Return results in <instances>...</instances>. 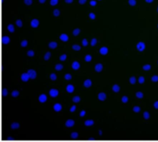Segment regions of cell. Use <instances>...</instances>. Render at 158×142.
Masks as SVG:
<instances>
[{
  "label": "cell",
  "instance_id": "obj_1",
  "mask_svg": "<svg viewBox=\"0 0 158 142\" xmlns=\"http://www.w3.org/2000/svg\"><path fill=\"white\" fill-rule=\"evenodd\" d=\"M136 49H137V51H139V52H141V53H143V52H144L145 51V49H146V43H144V42H138L137 43H136Z\"/></svg>",
  "mask_w": 158,
  "mask_h": 142
},
{
  "label": "cell",
  "instance_id": "obj_2",
  "mask_svg": "<svg viewBox=\"0 0 158 142\" xmlns=\"http://www.w3.org/2000/svg\"><path fill=\"white\" fill-rule=\"evenodd\" d=\"M59 95V91L56 88H52L49 90V96L52 98H56Z\"/></svg>",
  "mask_w": 158,
  "mask_h": 142
},
{
  "label": "cell",
  "instance_id": "obj_3",
  "mask_svg": "<svg viewBox=\"0 0 158 142\" xmlns=\"http://www.w3.org/2000/svg\"><path fill=\"white\" fill-rule=\"evenodd\" d=\"M30 26L33 29H36L40 26V20L38 18H32L30 21Z\"/></svg>",
  "mask_w": 158,
  "mask_h": 142
},
{
  "label": "cell",
  "instance_id": "obj_4",
  "mask_svg": "<svg viewBox=\"0 0 158 142\" xmlns=\"http://www.w3.org/2000/svg\"><path fill=\"white\" fill-rule=\"evenodd\" d=\"M47 100H48V96H47L45 93H41V94L38 96V102H39L40 103H44L47 102Z\"/></svg>",
  "mask_w": 158,
  "mask_h": 142
},
{
  "label": "cell",
  "instance_id": "obj_5",
  "mask_svg": "<svg viewBox=\"0 0 158 142\" xmlns=\"http://www.w3.org/2000/svg\"><path fill=\"white\" fill-rule=\"evenodd\" d=\"M63 109V104L61 103H56L53 105V110L56 113H60Z\"/></svg>",
  "mask_w": 158,
  "mask_h": 142
},
{
  "label": "cell",
  "instance_id": "obj_6",
  "mask_svg": "<svg viewBox=\"0 0 158 142\" xmlns=\"http://www.w3.org/2000/svg\"><path fill=\"white\" fill-rule=\"evenodd\" d=\"M30 79H31V78H30L28 72H23V73L20 74V80H21L22 82H25V83H26V82H28Z\"/></svg>",
  "mask_w": 158,
  "mask_h": 142
},
{
  "label": "cell",
  "instance_id": "obj_7",
  "mask_svg": "<svg viewBox=\"0 0 158 142\" xmlns=\"http://www.w3.org/2000/svg\"><path fill=\"white\" fill-rule=\"evenodd\" d=\"M27 72H28V74H29L31 79H36V77H37V72H36V70L31 68V69H28Z\"/></svg>",
  "mask_w": 158,
  "mask_h": 142
},
{
  "label": "cell",
  "instance_id": "obj_8",
  "mask_svg": "<svg viewBox=\"0 0 158 142\" xmlns=\"http://www.w3.org/2000/svg\"><path fill=\"white\" fill-rule=\"evenodd\" d=\"M108 53H109V49L107 46H102L99 49V54L101 55H108Z\"/></svg>",
  "mask_w": 158,
  "mask_h": 142
},
{
  "label": "cell",
  "instance_id": "obj_9",
  "mask_svg": "<svg viewBox=\"0 0 158 142\" xmlns=\"http://www.w3.org/2000/svg\"><path fill=\"white\" fill-rule=\"evenodd\" d=\"M97 98H98V100H99V101L104 102V101H106V100L107 99V95H106V92H104V91H100V92L97 94Z\"/></svg>",
  "mask_w": 158,
  "mask_h": 142
},
{
  "label": "cell",
  "instance_id": "obj_10",
  "mask_svg": "<svg viewBox=\"0 0 158 142\" xmlns=\"http://www.w3.org/2000/svg\"><path fill=\"white\" fill-rule=\"evenodd\" d=\"M81 67V64L78 60H74L72 63H71V68L73 70H79Z\"/></svg>",
  "mask_w": 158,
  "mask_h": 142
},
{
  "label": "cell",
  "instance_id": "obj_11",
  "mask_svg": "<svg viewBox=\"0 0 158 142\" xmlns=\"http://www.w3.org/2000/svg\"><path fill=\"white\" fill-rule=\"evenodd\" d=\"M103 69H104V65H103V64H101V63L95 64V66H94V71H95V72H97V73L102 72Z\"/></svg>",
  "mask_w": 158,
  "mask_h": 142
},
{
  "label": "cell",
  "instance_id": "obj_12",
  "mask_svg": "<svg viewBox=\"0 0 158 142\" xmlns=\"http://www.w3.org/2000/svg\"><path fill=\"white\" fill-rule=\"evenodd\" d=\"M59 40H60L61 42H63V43H67V42H69V35L66 34V33H61V34L59 35Z\"/></svg>",
  "mask_w": 158,
  "mask_h": 142
},
{
  "label": "cell",
  "instance_id": "obj_13",
  "mask_svg": "<svg viewBox=\"0 0 158 142\" xmlns=\"http://www.w3.org/2000/svg\"><path fill=\"white\" fill-rule=\"evenodd\" d=\"M82 85H83V87H85V88L89 89V88H91V87L93 86V81H92V79H85V80L83 81Z\"/></svg>",
  "mask_w": 158,
  "mask_h": 142
},
{
  "label": "cell",
  "instance_id": "obj_14",
  "mask_svg": "<svg viewBox=\"0 0 158 142\" xmlns=\"http://www.w3.org/2000/svg\"><path fill=\"white\" fill-rule=\"evenodd\" d=\"M74 91H75V86L73 84H68L66 86V91L68 93H72L74 92Z\"/></svg>",
  "mask_w": 158,
  "mask_h": 142
},
{
  "label": "cell",
  "instance_id": "obj_15",
  "mask_svg": "<svg viewBox=\"0 0 158 142\" xmlns=\"http://www.w3.org/2000/svg\"><path fill=\"white\" fill-rule=\"evenodd\" d=\"M95 124V120L94 119H88L84 121V126L89 128V127H93Z\"/></svg>",
  "mask_w": 158,
  "mask_h": 142
},
{
  "label": "cell",
  "instance_id": "obj_16",
  "mask_svg": "<svg viewBox=\"0 0 158 142\" xmlns=\"http://www.w3.org/2000/svg\"><path fill=\"white\" fill-rule=\"evenodd\" d=\"M74 125H75V121H74L73 119H69V120H67L66 123H65V126H66L67 128H69L74 127Z\"/></svg>",
  "mask_w": 158,
  "mask_h": 142
},
{
  "label": "cell",
  "instance_id": "obj_17",
  "mask_svg": "<svg viewBox=\"0 0 158 142\" xmlns=\"http://www.w3.org/2000/svg\"><path fill=\"white\" fill-rule=\"evenodd\" d=\"M20 128V124L19 122H12L10 124V128L13 129V130H17Z\"/></svg>",
  "mask_w": 158,
  "mask_h": 142
},
{
  "label": "cell",
  "instance_id": "obj_18",
  "mask_svg": "<svg viewBox=\"0 0 158 142\" xmlns=\"http://www.w3.org/2000/svg\"><path fill=\"white\" fill-rule=\"evenodd\" d=\"M120 90H121V88H120V86H119L118 83L113 84V86H112V91H113L114 92L118 93V92H119V91H120Z\"/></svg>",
  "mask_w": 158,
  "mask_h": 142
},
{
  "label": "cell",
  "instance_id": "obj_19",
  "mask_svg": "<svg viewBox=\"0 0 158 142\" xmlns=\"http://www.w3.org/2000/svg\"><path fill=\"white\" fill-rule=\"evenodd\" d=\"M129 82H130V84H131V85H135L136 83H138V79H137L135 76H131V77L129 79Z\"/></svg>",
  "mask_w": 158,
  "mask_h": 142
},
{
  "label": "cell",
  "instance_id": "obj_20",
  "mask_svg": "<svg viewBox=\"0 0 158 142\" xmlns=\"http://www.w3.org/2000/svg\"><path fill=\"white\" fill-rule=\"evenodd\" d=\"M57 46H58V44H57V43L55 42V41L49 42V43H48V47H49L50 49H56Z\"/></svg>",
  "mask_w": 158,
  "mask_h": 142
},
{
  "label": "cell",
  "instance_id": "obj_21",
  "mask_svg": "<svg viewBox=\"0 0 158 142\" xmlns=\"http://www.w3.org/2000/svg\"><path fill=\"white\" fill-rule=\"evenodd\" d=\"M135 97H136L137 99H139V100H142V99L144 98V93H143V91H137V92L135 93Z\"/></svg>",
  "mask_w": 158,
  "mask_h": 142
},
{
  "label": "cell",
  "instance_id": "obj_22",
  "mask_svg": "<svg viewBox=\"0 0 158 142\" xmlns=\"http://www.w3.org/2000/svg\"><path fill=\"white\" fill-rule=\"evenodd\" d=\"M51 56H52V54H51L50 52H46V53L44 55V56H43V60H44V61H48V60L51 58Z\"/></svg>",
  "mask_w": 158,
  "mask_h": 142
},
{
  "label": "cell",
  "instance_id": "obj_23",
  "mask_svg": "<svg viewBox=\"0 0 158 142\" xmlns=\"http://www.w3.org/2000/svg\"><path fill=\"white\" fill-rule=\"evenodd\" d=\"M52 14H53L54 17H59V16L61 15V11H60L59 8H55V9L53 10Z\"/></svg>",
  "mask_w": 158,
  "mask_h": 142
},
{
  "label": "cell",
  "instance_id": "obj_24",
  "mask_svg": "<svg viewBox=\"0 0 158 142\" xmlns=\"http://www.w3.org/2000/svg\"><path fill=\"white\" fill-rule=\"evenodd\" d=\"M84 61H85V62H87V63L92 62V61H93V55H90V54L85 55V56H84Z\"/></svg>",
  "mask_w": 158,
  "mask_h": 142
},
{
  "label": "cell",
  "instance_id": "obj_25",
  "mask_svg": "<svg viewBox=\"0 0 158 142\" xmlns=\"http://www.w3.org/2000/svg\"><path fill=\"white\" fill-rule=\"evenodd\" d=\"M142 68H143V71H150L152 69V65L151 64H145V65L143 66Z\"/></svg>",
  "mask_w": 158,
  "mask_h": 142
},
{
  "label": "cell",
  "instance_id": "obj_26",
  "mask_svg": "<svg viewBox=\"0 0 158 142\" xmlns=\"http://www.w3.org/2000/svg\"><path fill=\"white\" fill-rule=\"evenodd\" d=\"M71 100H72V102H73L74 103H79L81 101V97L79 96V95H75Z\"/></svg>",
  "mask_w": 158,
  "mask_h": 142
},
{
  "label": "cell",
  "instance_id": "obj_27",
  "mask_svg": "<svg viewBox=\"0 0 158 142\" xmlns=\"http://www.w3.org/2000/svg\"><path fill=\"white\" fill-rule=\"evenodd\" d=\"M81 32V29H80V28H76V29H74V30H72V35L76 37V36H78Z\"/></svg>",
  "mask_w": 158,
  "mask_h": 142
},
{
  "label": "cell",
  "instance_id": "obj_28",
  "mask_svg": "<svg viewBox=\"0 0 158 142\" xmlns=\"http://www.w3.org/2000/svg\"><path fill=\"white\" fill-rule=\"evenodd\" d=\"M81 46H82V45H80V44H78V43H75V44H72V45H71V49L74 50V51H80V50L81 49Z\"/></svg>",
  "mask_w": 158,
  "mask_h": 142
},
{
  "label": "cell",
  "instance_id": "obj_29",
  "mask_svg": "<svg viewBox=\"0 0 158 142\" xmlns=\"http://www.w3.org/2000/svg\"><path fill=\"white\" fill-rule=\"evenodd\" d=\"M19 94H20V92H19V90H14V91H12V92H11V96H12L13 98H18V97L19 96Z\"/></svg>",
  "mask_w": 158,
  "mask_h": 142
},
{
  "label": "cell",
  "instance_id": "obj_30",
  "mask_svg": "<svg viewBox=\"0 0 158 142\" xmlns=\"http://www.w3.org/2000/svg\"><path fill=\"white\" fill-rule=\"evenodd\" d=\"M129 101H130V97H129V96H127V95H123V96L121 97V103H122L126 104V103H129Z\"/></svg>",
  "mask_w": 158,
  "mask_h": 142
},
{
  "label": "cell",
  "instance_id": "obj_31",
  "mask_svg": "<svg viewBox=\"0 0 158 142\" xmlns=\"http://www.w3.org/2000/svg\"><path fill=\"white\" fill-rule=\"evenodd\" d=\"M63 68H64V66H63L62 64L57 63V64L55 65V69H56V71H61V70H63Z\"/></svg>",
  "mask_w": 158,
  "mask_h": 142
},
{
  "label": "cell",
  "instance_id": "obj_32",
  "mask_svg": "<svg viewBox=\"0 0 158 142\" xmlns=\"http://www.w3.org/2000/svg\"><path fill=\"white\" fill-rule=\"evenodd\" d=\"M97 43H98V40H97L95 37L92 38V40H91V42H90V44H91V46L94 47V46H96V44H97Z\"/></svg>",
  "mask_w": 158,
  "mask_h": 142
},
{
  "label": "cell",
  "instance_id": "obj_33",
  "mask_svg": "<svg viewBox=\"0 0 158 142\" xmlns=\"http://www.w3.org/2000/svg\"><path fill=\"white\" fill-rule=\"evenodd\" d=\"M28 43H29V41L26 40V39H23L22 41H20V46H21L22 48L27 47V46H28Z\"/></svg>",
  "mask_w": 158,
  "mask_h": 142
},
{
  "label": "cell",
  "instance_id": "obj_34",
  "mask_svg": "<svg viewBox=\"0 0 158 142\" xmlns=\"http://www.w3.org/2000/svg\"><path fill=\"white\" fill-rule=\"evenodd\" d=\"M141 111H142L141 106L136 105V106H134V107L132 108V112H133V113H135V114H139V113H141Z\"/></svg>",
  "mask_w": 158,
  "mask_h": 142
},
{
  "label": "cell",
  "instance_id": "obj_35",
  "mask_svg": "<svg viewBox=\"0 0 158 142\" xmlns=\"http://www.w3.org/2000/svg\"><path fill=\"white\" fill-rule=\"evenodd\" d=\"M49 79L52 80V81H55L57 79V75L56 73H50L49 74Z\"/></svg>",
  "mask_w": 158,
  "mask_h": 142
},
{
  "label": "cell",
  "instance_id": "obj_36",
  "mask_svg": "<svg viewBox=\"0 0 158 142\" xmlns=\"http://www.w3.org/2000/svg\"><path fill=\"white\" fill-rule=\"evenodd\" d=\"M15 24H16L18 27L21 28V27L23 26V21H22V19H20V18H18V19H16V21H15Z\"/></svg>",
  "mask_w": 158,
  "mask_h": 142
},
{
  "label": "cell",
  "instance_id": "obj_37",
  "mask_svg": "<svg viewBox=\"0 0 158 142\" xmlns=\"http://www.w3.org/2000/svg\"><path fill=\"white\" fill-rule=\"evenodd\" d=\"M68 59V55L67 54H62L61 55H59L58 60L59 61H66Z\"/></svg>",
  "mask_w": 158,
  "mask_h": 142
},
{
  "label": "cell",
  "instance_id": "obj_38",
  "mask_svg": "<svg viewBox=\"0 0 158 142\" xmlns=\"http://www.w3.org/2000/svg\"><path fill=\"white\" fill-rule=\"evenodd\" d=\"M88 18H89L90 19H92V20H96V15H95V13H94V12L89 13V14H88Z\"/></svg>",
  "mask_w": 158,
  "mask_h": 142
},
{
  "label": "cell",
  "instance_id": "obj_39",
  "mask_svg": "<svg viewBox=\"0 0 158 142\" xmlns=\"http://www.w3.org/2000/svg\"><path fill=\"white\" fill-rule=\"evenodd\" d=\"M145 78L143 77V76H140L139 78H138V83L139 84H144L145 83Z\"/></svg>",
  "mask_w": 158,
  "mask_h": 142
},
{
  "label": "cell",
  "instance_id": "obj_40",
  "mask_svg": "<svg viewBox=\"0 0 158 142\" xmlns=\"http://www.w3.org/2000/svg\"><path fill=\"white\" fill-rule=\"evenodd\" d=\"M27 55L29 56V57H33L34 55H35V52H34V50H28L27 51Z\"/></svg>",
  "mask_w": 158,
  "mask_h": 142
},
{
  "label": "cell",
  "instance_id": "obj_41",
  "mask_svg": "<svg viewBox=\"0 0 158 142\" xmlns=\"http://www.w3.org/2000/svg\"><path fill=\"white\" fill-rule=\"evenodd\" d=\"M77 110H78V105H76V104L71 105L70 108H69V112H70V113H75Z\"/></svg>",
  "mask_w": 158,
  "mask_h": 142
},
{
  "label": "cell",
  "instance_id": "obj_42",
  "mask_svg": "<svg viewBox=\"0 0 158 142\" xmlns=\"http://www.w3.org/2000/svg\"><path fill=\"white\" fill-rule=\"evenodd\" d=\"M7 30H8L9 32H15V27H14V25H13V24H8V26H7Z\"/></svg>",
  "mask_w": 158,
  "mask_h": 142
},
{
  "label": "cell",
  "instance_id": "obj_43",
  "mask_svg": "<svg viewBox=\"0 0 158 142\" xmlns=\"http://www.w3.org/2000/svg\"><path fill=\"white\" fill-rule=\"evenodd\" d=\"M150 117H151V115H150V113L149 112H144L143 113V119L144 120H149L150 119Z\"/></svg>",
  "mask_w": 158,
  "mask_h": 142
},
{
  "label": "cell",
  "instance_id": "obj_44",
  "mask_svg": "<svg viewBox=\"0 0 158 142\" xmlns=\"http://www.w3.org/2000/svg\"><path fill=\"white\" fill-rule=\"evenodd\" d=\"M151 81L153 82V83H156L158 82V75H153L152 77H151Z\"/></svg>",
  "mask_w": 158,
  "mask_h": 142
},
{
  "label": "cell",
  "instance_id": "obj_45",
  "mask_svg": "<svg viewBox=\"0 0 158 142\" xmlns=\"http://www.w3.org/2000/svg\"><path fill=\"white\" fill-rule=\"evenodd\" d=\"M64 79H65L66 80H71V79H72V75H71L70 73H66V74L64 75Z\"/></svg>",
  "mask_w": 158,
  "mask_h": 142
},
{
  "label": "cell",
  "instance_id": "obj_46",
  "mask_svg": "<svg viewBox=\"0 0 158 142\" xmlns=\"http://www.w3.org/2000/svg\"><path fill=\"white\" fill-rule=\"evenodd\" d=\"M81 45H82V46H84V47L88 46V45H89V41H88L86 38L82 39V41H81Z\"/></svg>",
  "mask_w": 158,
  "mask_h": 142
},
{
  "label": "cell",
  "instance_id": "obj_47",
  "mask_svg": "<svg viewBox=\"0 0 158 142\" xmlns=\"http://www.w3.org/2000/svg\"><path fill=\"white\" fill-rule=\"evenodd\" d=\"M128 4L131 6H135L137 5V0H128Z\"/></svg>",
  "mask_w": 158,
  "mask_h": 142
},
{
  "label": "cell",
  "instance_id": "obj_48",
  "mask_svg": "<svg viewBox=\"0 0 158 142\" xmlns=\"http://www.w3.org/2000/svg\"><path fill=\"white\" fill-rule=\"evenodd\" d=\"M59 1L60 0H50V2H49V4H50V6H56L58 3H59Z\"/></svg>",
  "mask_w": 158,
  "mask_h": 142
},
{
  "label": "cell",
  "instance_id": "obj_49",
  "mask_svg": "<svg viewBox=\"0 0 158 142\" xmlns=\"http://www.w3.org/2000/svg\"><path fill=\"white\" fill-rule=\"evenodd\" d=\"M23 3H24L26 6H31V5H32L33 0H23Z\"/></svg>",
  "mask_w": 158,
  "mask_h": 142
},
{
  "label": "cell",
  "instance_id": "obj_50",
  "mask_svg": "<svg viewBox=\"0 0 158 142\" xmlns=\"http://www.w3.org/2000/svg\"><path fill=\"white\" fill-rule=\"evenodd\" d=\"M79 116L81 117H84L86 116V110H81L80 113H79Z\"/></svg>",
  "mask_w": 158,
  "mask_h": 142
},
{
  "label": "cell",
  "instance_id": "obj_51",
  "mask_svg": "<svg viewBox=\"0 0 158 142\" xmlns=\"http://www.w3.org/2000/svg\"><path fill=\"white\" fill-rule=\"evenodd\" d=\"M89 4H90V6H96V5H97V2H96V0H90V2H89Z\"/></svg>",
  "mask_w": 158,
  "mask_h": 142
},
{
  "label": "cell",
  "instance_id": "obj_52",
  "mask_svg": "<svg viewBox=\"0 0 158 142\" xmlns=\"http://www.w3.org/2000/svg\"><path fill=\"white\" fill-rule=\"evenodd\" d=\"M153 107H154L155 109H158V101H156V102L153 103Z\"/></svg>",
  "mask_w": 158,
  "mask_h": 142
},
{
  "label": "cell",
  "instance_id": "obj_53",
  "mask_svg": "<svg viewBox=\"0 0 158 142\" xmlns=\"http://www.w3.org/2000/svg\"><path fill=\"white\" fill-rule=\"evenodd\" d=\"M78 2H79V4H80V5H84V4L87 2V0H79Z\"/></svg>",
  "mask_w": 158,
  "mask_h": 142
},
{
  "label": "cell",
  "instance_id": "obj_54",
  "mask_svg": "<svg viewBox=\"0 0 158 142\" xmlns=\"http://www.w3.org/2000/svg\"><path fill=\"white\" fill-rule=\"evenodd\" d=\"M73 2H74V0H65V3H67V4H71Z\"/></svg>",
  "mask_w": 158,
  "mask_h": 142
},
{
  "label": "cell",
  "instance_id": "obj_55",
  "mask_svg": "<svg viewBox=\"0 0 158 142\" xmlns=\"http://www.w3.org/2000/svg\"><path fill=\"white\" fill-rule=\"evenodd\" d=\"M71 135H72V137H77V136L79 135V133H78V132H72Z\"/></svg>",
  "mask_w": 158,
  "mask_h": 142
},
{
  "label": "cell",
  "instance_id": "obj_56",
  "mask_svg": "<svg viewBox=\"0 0 158 142\" xmlns=\"http://www.w3.org/2000/svg\"><path fill=\"white\" fill-rule=\"evenodd\" d=\"M144 1H145V2H146L147 4H152V3H153V2H154L155 0H144Z\"/></svg>",
  "mask_w": 158,
  "mask_h": 142
},
{
  "label": "cell",
  "instance_id": "obj_57",
  "mask_svg": "<svg viewBox=\"0 0 158 142\" xmlns=\"http://www.w3.org/2000/svg\"><path fill=\"white\" fill-rule=\"evenodd\" d=\"M38 2H39L40 4H44V3L46 2V0H38Z\"/></svg>",
  "mask_w": 158,
  "mask_h": 142
},
{
  "label": "cell",
  "instance_id": "obj_58",
  "mask_svg": "<svg viewBox=\"0 0 158 142\" xmlns=\"http://www.w3.org/2000/svg\"><path fill=\"white\" fill-rule=\"evenodd\" d=\"M98 134H99V135H102V134H103V132H102L101 130H99V131H98Z\"/></svg>",
  "mask_w": 158,
  "mask_h": 142
},
{
  "label": "cell",
  "instance_id": "obj_59",
  "mask_svg": "<svg viewBox=\"0 0 158 142\" xmlns=\"http://www.w3.org/2000/svg\"><path fill=\"white\" fill-rule=\"evenodd\" d=\"M156 10H157V13H158V6H157V9H156Z\"/></svg>",
  "mask_w": 158,
  "mask_h": 142
},
{
  "label": "cell",
  "instance_id": "obj_60",
  "mask_svg": "<svg viewBox=\"0 0 158 142\" xmlns=\"http://www.w3.org/2000/svg\"><path fill=\"white\" fill-rule=\"evenodd\" d=\"M97 1H102V0H97Z\"/></svg>",
  "mask_w": 158,
  "mask_h": 142
},
{
  "label": "cell",
  "instance_id": "obj_61",
  "mask_svg": "<svg viewBox=\"0 0 158 142\" xmlns=\"http://www.w3.org/2000/svg\"><path fill=\"white\" fill-rule=\"evenodd\" d=\"M157 29H158V24H157Z\"/></svg>",
  "mask_w": 158,
  "mask_h": 142
},
{
  "label": "cell",
  "instance_id": "obj_62",
  "mask_svg": "<svg viewBox=\"0 0 158 142\" xmlns=\"http://www.w3.org/2000/svg\"><path fill=\"white\" fill-rule=\"evenodd\" d=\"M157 64H158V61H157Z\"/></svg>",
  "mask_w": 158,
  "mask_h": 142
}]
</instances>
